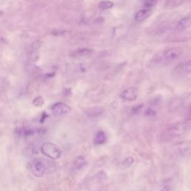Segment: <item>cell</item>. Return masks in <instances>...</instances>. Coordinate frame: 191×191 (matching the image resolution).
Segmentation results:
<instances>
[{
	"label": "cell",
	"instance_id": "6da1fadb",
	"mask_svg": "<svg viewBox=\"0 0 191 191\" xmlns=\"http://www.w3.org/2000/svg\"><path fill=\"white\" fill-rule=\"evenodd\" d=\"M57 165L52 161L43 158H34L31 161L29 169L31 173L36 177H42L46 172L55 171Z\"/></svg>",
	"mask_w": 191,
	"mask_h": 191
},
{
	"label": "cell",
	"instance_id": "7a4b0ae2",
	"mask_svg": "<svg viewBox=\"0 0 191 191\" xmlns=\"http://www.w3.org/2000/svg\"><path fill=\"white\" fill-rule=\"evenodd\" d=\"M190 131H191V119H187L184 121L176 123L169 127L166 131V138L169 140L179 138Z\"/></svg>",
	"mask_w": 191,
	"mask_h": 191
},
{
	"label": "cell",
	"instance_id": "3957f363",
	"mask_svg": "<svg viewBox=\"0 0 191 191\" xmlns=\"http://www.w3.org/2000/svg\"><path fill=\"white\" fill-rule=\"evenodd\" d=\"M41 150L43 154L52 160H57L61 156V150L59 147L52 142H46L41 146Z\"/></svg>",
	"mask_w": 191,
	"mask_h": 191
},
{
	"label": "cell",
	"instance_id": "277c9868",
	"mask_svg": "<svg viewBox=\"0 0 191 191\" xmlns=\"http://www.w3.org/2000/svg\"><path fill=\"white\" fill-rule=\"evenodd\" d=\"M182 49L180 47H172L168 49L165 50L163 53V58L166 61H173L178 58L182 55Z\"/></svg>",
	"mask_w": 191,
	"mask_h": 191
},
{
	"label": "cell",
	"instance_id": "5b68a950",
	"mask_svg": "<svg viewBox=\"0 0 191 191\" xmlns=\"http://www.w3.org/2000/svg\"><path fill=\"white\" fill-rule=\"evenodd\" d=\"M174 149L179 155L188 156L191 155V140L177 143L174 145Z\"/></svg>",
	"mask_w": 191,
	"mask_h": 191
},
{
	"label": "cell",
	"instance_id": "8992f818",
	"mask_svg": "<svg viewBox=\"0 0 191 191\" xmlns=\"http://www.w3.org/2000/svg\"><path fill=\"white\" fill-rule=\"evenodd\" d=\"M51 110L54 115L61 116L70 113L71 111V107L64 102H58L52 107Z\"/></svg>",
	"mask_w": 191,
	"mask_h": 191
},
{
	"label": "cell",
	"instance_id": "52a82bcc",
	"mask_svg": "<svg viewBox=\"0 0 191 191\" xmlns=\"http://www.w3.org/2000/svg\"><path fill=\"white\" fill-rule=\"evenodd\" d=\"M138 97V90L136 87H129L120 93V97L126 101H134Z\"/></svg>",
	"mask_w": 191,
	"mask_h": 191
},
{
	"label": "cell",
	"instance_id": "ba28073f",
	"mask_svg": "<svg viewBox=\"0 0 191 191\" xmlns=\"http://www.w3.org/2000/svg\"><path fill=\"white\" fill-rule=\"evenodd\" d=\"M152 14V8H146V9L141 10V11H139L136 14L135 17H134V20L136 21H137V22H141V21L145 20L148 17H150Z\"/></svg>",
	"mask_w": 191,
	"mask_h": 191
},
{
	"label": "cell",
	"instance_id": "9c48e42d",
	"mask_svg": "<svg viewBox=\"0 0 191 191\" xmlns=\"http://www.w3.org/2000/svg\"><path fill=\"white\" fill-rule=\"evenodd\" d=\"M93 52V49L88 48H82V49H78L74 50L70 53V56L73 57V58H76V57H82V56H87L91 54Z\"/></svg>",
	"mask_w": 191,
	"mask_h": 191
},
{
	"label": "cell",
	"instance_id": "30bf717a",
	"mask_svg": "<svg viewBox=\"0 0 191 191\" xmlns=\"http://www.w3.org/2000/svg\"><path fill=\"white\" fill-rule=\"evenodd\" d=\"M87 161L85 158L82 155H79L73 161V168L75 170H79L87 165Z\"/></svg>",
	"mask_w": 191,
	"mask_h": 191
},
{
	"label": "cell",
	"instance_id": "8fae6325",
	"mask_svg": "<svg viewBox=\"0 0 191 191\" xmlns=\"http://www.w3.org/2000/svg\"><path fill=\"white\" fill-rule=\"evenodd\" d=\"M106 140H107V137L105 133L103 131H99L95 135L93 143L96 145H103L105 143Z\"/></svg>",
	"mask_w": 191,
	"mask_h": 191
},
{
	"label": "cell",
	"instance_id": "7c38bea8",
	"mask_svg": "<svg viewBox=\"0 0 191 191\" xmlns=\"http://www.w3.org/2000/svg\"><path fill=\"white\" fill-rule=\"evenodd\" d=\"M176 70L180 73H183V74H189V73H191V60L179 64L176 67Z\"/></svg>",
	"mask_w": 191,
	"mask_h": 191
},
{
	"label": "cell",
	"instance_id": "4fadbf2b",
	"mask_svg": "<svg viewBox=\"0 0 191 191\" xmlns=\"http://www.w3.org/2000/svg\"><path fill=\"white\" fill-rule=\"evenodd\" d=\"M191 25V20L190 17H184L182 20L179 21L177 25H176V29L178 31H182L184 30L186 28H187L188 27H190V25Z\"/></svg>",
	"mask_w": 191,
	"mask_h": 191
},
{
	"label": "cell",
	"instance_id": "5bb4252c",
	"mask_svg": "<svg viewBox=\"0 0 191 191\" xmlns=\"http://www.w3.org/2000/svg\"><path fill=\"white\" fill-rule=\"evenodd\" d=\"M113 7V3L110 1H102L99 3V8L102 10L110 9Z\"/></svg>",
	"mask_w": 191,
	"mask_h": 191
},
{
	"label": "cell",
	"instance_id": "9a60e30c",
	"mask_svg": "<svg viewBox=\"0 0 191 191\" xmlns=\"http://www.w3.org/2000/svg\"><path fill=\"white\" fill-rule=\"evenodd\" d=\"M103 111H104V109L102 108V107H96V110H90V112H88L87 114L90 117H97L101 115Z\"/></svg>",
	"mask_w": 191,
	"mask_h": 191
},
{
	"label": "cell",
	"instance_id": "2e32d148",
	"mask_svg": "<svg viewBox=\"0 0 191 191\" xmlns=\"http://www.w3.org/2000/svg\"><path fill=\"white\" fill-rule=\"evenodd\" d=\"M134 160L133 158L127 157L123 160V162H122V165H123V167L125 168L130 167V166L134 163Z\"/></svg>",
	"mask_w": 191,
	"mask_h": 191
},
{
	"label": "cell",
	"instance_id": "e0dca14e",
	"mask_svg": "<svg viewBox=\"0 0 191 191\" xmlns=\"http://www.w3.org/2000/svg\"><path fill=\"white\" fill-rule=\"evenodd\" d=\"M184 0H168L166 2V7L167 8H172V7H176L180 4L183 3Z\"/></svg>",
	"mask_w": 191,
	"mask_h": 191
},
{
	"label": "cell",
	"instance_id": "ac0fdd59",
	"mask_svg": "<svg viewBox=\"0 0 191 191\" xmlns=\"http://www.w3.org/2000/svg\"><path fill=\"white\" fill-rule=\"evenodd\" d=\"M44 102H45V101H44V99L42 97H36L34 99V101H33L34 105L37 106V107H41V106L44 105Z\"/></svg>",
	"mask_w": 191,
	"mask_h": 191
},
{
	"label": "cell",
	"instance_id": "d6986e66",
	"mask_svg": "<svg viewBox=\"0 0 191 191\" xmlns=\"http://www.w3.org/2000/svg\"><path fill=\"white\" fill-rule=\"evenodd\" d=\"M158 2V0H146L145 6L147 8H151L152 7L155 6Z\"/></svg>",
	"mask_w": 191,
	"mask_h": 191
},
{
	"label": "cell",
	"instance_id": "ffe728a7",
	"mask_svg": "<svg viewBox=\"0 0 191 191\" xmlns=\"http://www.w3.org/2000/svg\"><path fill=\"white\" fill-rule=\"evenodd\" d=\"M146 114L147 116H150V117H153V116H155L156 114V112L154 110H152V109L149 108L147 110H146Z\"/></svg>",
	"mask_w": 191,
	"mask_h": 191
},
{
	"label": "cell",
	"instance_id": "44dd1931",
	"mask_svg": "<svg viewBox=\"0 0 191 191\" xmlns=\"http://www.w3.org/2000/svg\"><path fill=\"white\" fill-rule=\"evenodd\" d=\"M159 191H169V186H167V185H166V186L163 187H162L161 189H160Z\"/></svg>",
	"mask_w": 191,
	"mask_h": 191
},
{
	"label": "cell",
	"instance_id": "7402d4cb",
	"mask_svg": "<svg viewBox=\"0 0 191 191\" xmlns=\"http://www.w3.org/2000/svg\"><path fill=\"white\" fill-rule=\"evenodd\" d=\"M2 14H3V12H2V11H0V16H2Z\"/></svg>",
	"mask_w": 191,
	"mask_h": 191
}]
</instances>
